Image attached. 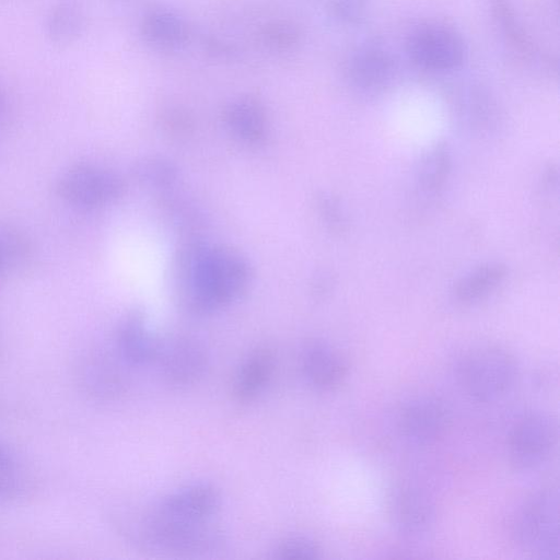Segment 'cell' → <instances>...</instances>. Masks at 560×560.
<instances>
[{
    "instance_id": "6da1fadb",
    "label": "cell",
    "mask_w": 560,
    "mask_h": 560,
    "mask_svg": "<svg viewBox=\"0 0 560 560\" xmlns=\"http://www.w3.org/2000/svg\"><path fill=\"white\" fill-rule=\"evenodd\" d=\"M176 267L179 300L194 314H208L231 303L250 278L248 264L240 255L201 243L185 245Z\"/></svg>"
},
{
    "instance_id": "7a4b0ae2",
    "label": "cell",
    "mask_w": 560,
    "mask_h": 560,
    "mask_svg": "<svg viewBox=\"0 0 560 560\" xmlns=\"http://www.w3.org/2000/svg\"><path fill=\"white\" fill-rule=\"evenodd\" d=\"M116 530L137 548L167 555L194 556L221 550L223 530L206 522H183L155 514L118 511L112 514Z\"/></svg>"
},
{
    "instance_id": "3957f363",
    "label": "cell",
    "mask_w": 560,
    "mask_h": 560,
    "mask_svg": "<svg viewBox=\"0 0 560 560\" xmlns=\"http://www.w3.org/2000/svg\"><path fill=\"white\" fill-rule=\"evenodd\" d=\"M456 371L466 394L480 402L501 399L518 375L514 357L503 348L489 345L474 347L462 354Z\"/></svg>"
},
{
    "instance_id": "277c9868",
    "label": "cell",
    "mask_w": 560,
    "mask_h": 560,
    "mask_svg": "<svg viewBox=\"0 0 560 560\" xmlns=\"http://www.w3.org/2000/svg\"><path fill=\"white\" fill-rule=\"evenodd\" d=\"M512 535L524 549L539 558H559V494L556 487L533 493L516 511Z\"/></svg>"
},
{
    "instance_id": "5b68a950",
    "label": "cell",
    "mask_w": 560,
    "mask_h": 560,
    "mask_svg": "<svg viewBox=\"0 0 560 560\" xmlns=\"http://www.w3.org/2000/svg\"><path fill=\"white\" fill-rule=\"evenodd\" d=\"M410 59L431 71H447L459 67L466 57V46L453 27L428 22L416 27L407 40Z\"/></svg>"
},
{
    "instance_id": "8992f818",
    "label": "cell",
    "mask_w": 560,
    "mask_h": 560,
    "mask_svg": "<svg viewBox=\"0 0 560 560\" xmlns=\"http://www.w3.org/2000/svg\"><path fill=\"white\" fill-rule=\"evenodd\" d=\"M58 195L68 203L97 208L117 200L125 190L122 179L115 173L91 164H77L57 182Z\"/></svg>"
},
{
    "instance_id": "52a82bcc",
    "label": "cell",
    "mask_w": 560,
    "mask_h": 560,
    "mask_svg": "<svg viewBox=\"0 0 560 560\" xmlns=\"http://www.w3.org/2000/svg\"><path fill=\"white\" fill-rule=\"evenodd\" d=\"M558 425L547 413L535 412L522 418L509 439V456L518 469H533L545 463L556 447Z\"/></svg>"
},
{
    "instance_id": "ba28073f",
    "label": "cell",
    "mask_w": 560,
    "mask_h": 560,
    "mask_svg": "<svg viewBox=\"0 0 560 560\" xmlns=\"http://www.w3.org/2000/svg\"><path fill=\"white\" fill-rule=\"evenodd\" d=\"M397 423L400 434L409 443L430 445L445 434L451 423V413L440 398L422 395L404 404Z\"/></svg>"
},
{
    "instance_id": "9c48e42d",
    "label": "cell",
    "mask_w": 560,
    "mask_h": 560,
    "mask_svg": "<svg viewBox=\"0 0 560 560\" xmlns=\"http://www.w3.org/2000/svg\"><path fill=\"white\" fill-rule=\"evenodd\" d=\"M164 380L176 387H187L205 374L209 357L206 348L189 336H176L160 342L155 359Z\"/></svg>"
},
{
    "instance_id": "30bf717a",
    "label": "cell",
    "mask_w": 560,
    "mask_h": 560,
    "mask_svg": "<svg viewBox=\"0 0 560 560\" xmlns=\"http://www.w3.org/2000/svg\"><path fill=\"white\" fill-rule=\"evenodd\" d=\"M388 515L395 529L407 538L428 534L435 522V505L430 495L410 483L396 485L388 494Z\"/></svg>"
},
{
    "instance_id": "8fae6325",
    "label": "cell",
    "mask_w": 560,
    "mask_h": 560,
    "mask_svg": "<svg viewBox=\"0 0 560 560\" xmlns=\"http://www.w3.org/2000/svg\"><path fill=\"white\" fill-rule=\"evenodd\" d=\"M221 506V495L209 483H196L179 489L160 500L150 510L163 517L183 522L209 521Z\"/></svg>"
},
{
    "instance_id": "7c38bea8",
    "label": "cell",
    "mask_w": 560,
    "mask_h": 560,
    "mask_svg": "<svg viewBox=\"0 0 560 560\" xmlns=\"http://www.w3.org/2000/svg\"><path fill=\"white\" fill-rule=\"evenodd\" d=\"M300 365L306 382L322 392L336 389L348 375V364L342 354L319 339L304 343Z\"/></svg>"
},
{
    "instance_id": "4fadbf2b",
    "label": "cell",
    "mask_w": 560,
    "mask_h": 560,
    "mask_svg": "<svg viewBox=\"0 0 560 560\" xmlns=\"http://www.w3.org/2000/svg\"><path fill=\"white\" fill-rule=\"evenodd\" d=\"M396 71L392 54L378 44H365L350 55L347 75L351 84L363 91H378L387 86Z\"/></svg>"
},
{
    "instance_id": "5bb4252c",
    "label": "cell",
    "mask_w": 560,
    "mask_h": 560,
    "mask_svg": "<svg viewBox=\"0 0 560 560\" xmlns=\"http://www.w3.org/2000/svg\"><path fill=\"white\" fill-rule=\"evenodd\" d=\"M160 347L140 311L130 312L116 332L117 355L129 365L141 366L155 362Z\"/></svg>"
},
{
    "instance_id": "9a60e30c",
    "label": "cell",
    "mask_w": 560,
    "mask_h": 560,
    "mask_svg": "<svg viewBox=\"0 0 560 560\" xmlns=\"http://www.w3.org/2000/svg\"><path fill=\"white\" fill-rule=\"evenodd\" d=\"M139 30L143 40L160 50H178L190 36L187 21L176 11L163 7L147 10Z\"/></svg>"
},
{
    "instance_id": "2e32d148",
    "label": "cell",
    "mask_w": 560,
    "mask_h": 560,
    "mask_svg": "<svg viewBox=\"0 0 560 560\" xmlns=\"http://www.w3.org/2000/svg\"><path fill=\"white\" fill-rule=\"evenodd\" d=\"M275 369V353L266 346L252 350L235 373L232 395L240 404L254 401L265 389Z\"/></svg>"
},
{
    "instance_id": "e0dca14e",
    "label": "cell",
    "mask_w": 560,
    "mask_h": 560,
    "mask_svg": "<svg viewBox=\"0 0 560 560\" xmlns=\"http://www.w3.org/2000/svg\"><path fill=\"white\" fill-rule=\"evenodd\" d=\"M224 121L240 140L257 144L267 133V116L262 104L253 96L238 97L226 105Z\"/></svg>"
},
{
    "instance_id": "ac0fdd59",
    "label": "cell",
    "mask_w": 560,
    "mask_h": 560,
    "mask_svg": "<svg viewBox=\"0 0 560 560\" xmlns=\"http://www.w3.org/2000/svg\"><path fill=\"white\" fill-rule=\"evenodd\" d=\"M81 377L88 393L98 399H114L124 390L120 366L107 354L92 355L83 365Z\"/></svg>"
},
{
    "instance_id": "d6986e66",
    "label": "cell",
    "mask_w": 560,
    "mask_h": 560,
    "mask_svg": "<svg viewBox=\"0 0 560 560\" xmlns=\"http://www.w3.org/2000/svg\"><path fill=\"white\" fill-rule=\"evenodd\" d=\"M84 27V12L78 0H60L47 18V33L51 42L67 45L74 42Z\"/></svg>"
},
{
    "instance_id": "ffe728a7",
    "label": "cell",
    "mask_w": 560,
    "mask_h": 560,
    "mask_svg": "<svg viewBox=\"0 0 560 560\" xmlns=\"http://www.w3.org/2000/svg\"><path fill=\"white\" fill-rule=\"evenodd\" d=\"M506 269L500 264H488L464 277L455 288V296L462 303L476 302L489 294L505 277Z\"/></svg>"
},
{
    "instance_id": "44dd1931",
    "label": "cell",
    "mask_w": 560,
    "mask_h": 560,
    "mask_svg": "<svg viewBox=\"0 0 560 560\" xmlns=\"http://www.w3.org/2000/svg\"><path fill=\"white\" fill-rule=\"evenodd\" d=\"M491 5L494 19L510 45L521 55L537 59L540 54L527 34L524 33L509 0H491Z\"/></svg>"
},
{
    "instance_id": "7402d4cb",
    "label": "cell",
    "mask_w": 560,
    "mask_h": 560,
    "mask_svg": "<svg viewBox=\"0 0 560 560\" xmlns=\"http://www.w3.org/2000/svg\"><path fill=\"white\" fill-rule=\"evenodd\" d=\"M31 254V244L21 232L0 226V277L23 268Z\"/></svg>"
},
{
    "instance_id": "603a6c76",
    "label": "cell",
    "mask_w": 560,
    "mask_h": 560,
    "mask_svg": "<svg viewBox=\"0 0 560 560\" xmlns=\"http://www.w3.org/2000/svg\"><path fill=\"white\" fill-rule=\"evenodd\" d=\"M259 38L269 50L285 52L299 45L301 33L292 22L279 20L266 23L259 31Z\"/></svg>"
},
{
    "instance_id": "cb8c5ba5",
    "label": "cell",
    "mask_w": 560,
    "mask_h": 560,
    "mask_svg": "<svg viewBox=\"0 0 560 560\" xmlns=\"http://www.w3.org/2000/svg\"><path fill=\"white\" fill-rule=\"evenodd\" d=\"M133 173L140 182L159 187L168 186L177 178L175 165L161 158L143 159L136 164Z\"/></svg>"
},
{
    "instance_id": "d4e9b609",
    "label": "cell",
    "mask_w": 560,
    "mask_h": 560,
    "mask_svg": "<svg viewBox=\"0 0 560 560\" xmlns=\"http://www.w3.org/2000/svg\"><path fill=\"white\" fill-rule=\"evenodd\" d=\"M273 552L282 560H310L320 556V547L314 539L296 535L283 538Z\"/></svg>"
},
{
    "instance_id": "484cf974",
    "label": "cell",
    "mask_w": 560,
    "mask_h": 560,
    "mask_svg": "<svg viewBox=\"0 0 560 560\" xmlns=\"http://www.w3.org/2000/svg\"><path fill=\"white\" fill-rule=\"evenodd\" d=\"M450 170V158L444 147H436L430 152L421 173L422 186L428 190H436Z\"/></svg>"
},
{
    "instance_id": "4316f807",
    "label": "cell",
    "mask_w": 560,
    "mask_h": 560,
    "mask_svg": "<svg viewBox=\"0 0 560 560\" xmlns=\"http://www.w3.org/2000/svg\"><path fill=\"white\" fill-rule=\"evenodd\" d=\"M369 0H328L329 13L343 24H357L365 16Z\"/></svg>"
},
{
    "instance_id": "83f0119b",
    "label": "cell",
    "mask_w": 560,
    "mask_h": 560,
    "mask_svg": "<svg viewBox=\"0 0 560 560\" xmlns=\"http://www.w3.org/2000/svg\"><path fill=\"white\" fill-rule=\"evenodd\" d=\"M163 122L165 127L177 133L186 132L191 125L188 114L180 108H170L165 110L163 114Z\"/></svg>"
},
{
    "instance_id": "f1b7e54d",
    "label": "cell",
    "mask_w": 560,
    "mask_h": 560,
    "mask_svg": "<svg viewBox=\"0 0 560 560\" xmlns=\"http://www.w3.org/2000/svg\"><path fill=\"white\" fill-rule=\"evenodd\" d=\"M319 208L326 222L330 224L332 229H338L341 226L342 220L340 217L339 209L330 198H320Z\"/></svg>"
},
{
    "instance_id": "f546056e",
    "label": "cell",
    "mask_w": 560,
    "mask_h": 560,
    "mask_svg": "<svg viewBox=\"0 0 560 560\" xmlns=\"http://www.w3.org/2000/svg\"><path fill=\"white\" fill-rule=\"evenodd\" d=\"M16 476L15 460L8 447L0 441V480Z\"/></svg>"
}]
</instances>
